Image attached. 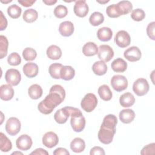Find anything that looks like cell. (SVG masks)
Here are the masks:
<instances>
[{
	"mask_svg": "<svg viewBox=\"0 0 155 155\" xmlns=\"http://www.w3.org/2000/svg\"><path fill=\"white\" fill-rule=\"evenodd\" d=\"M65 97V91L60 85H54L50 89V92L38 105L39 111L44 114L52 113L53 110L63 102Z\"/></svg>",
	"mask_w": 155,
	"mask_h": 155,
	"instance_id": "6da1fadb",
	"label": "cell"
},
{
	"mask_svg": "<svg viewBox=\"0 0 155 155\" xmlns=\"http://www.w3.org/2000/svg\"><path fill=\"white\" fill-rule=\"evenodd\" d=\"M117 124V119L114 114H110L104 117L98 132V139L101 143L107 145L113 141Z\"/></svg>",
	"mask_w": 155,
	"mask_h": 155,
	"instance_id": "7a4b0ae2",
	"label": "cell"
},
{
	"mask_svg": "<svg viewBox=\"0 0 155 155\" xmlns=\"http://www.w3.org/2000/svg\"><path fill=\"white\" fill-rule=\"evenodd\" d=\"M70 124L75 132L82 131L85 127V119L81 110L78 108L70 107Z\"/></svg>",
	"mask_w": 155,
	"mask_h": 155,
	"instance_id": "3957f363",
	"label": "cell"
},
{
	"mask_svg": "<svg viewBox=\"0 0 155 155\" xmlns=\"http://www.w3.org/2000/svg\"><path fill=\"white\" fill-rule=\"evenodd\" d=\"M97 104V99L93 93H87L81 101L82 108L87 113L93 111Z\"/></svg>",
	"mask_w": 155,
	"mask_h": 155,
	"instance_id": "277c9868",
	"label": "cell"
},
{
	"mask_svg": "<svg viewBox=\"0 0 155 155\" xmlns=\"http://www.w3.org/2000/svg\"><path fill=\"white\" fill-rule=\"evenodd\" d=\"M149 84L147 79L144 78L137 79L133 85V90L139 96L146 94L149 90Z\"/></svg>",
	"mask_w": 155,
	"mask_h": 155,
	"instance_id": "5b68a950",
	"label": "cell"
},
{
	"mask_svg": "<svg viewBox=\"0 0 155 155\" xmlns=\"http://www.w3.org/2000/svg\"><path fill=\"white\" fill-rule=\"evenodd\" d=\"M111 85L114 90L117 92H120L127 89L128 87V81L124 76L116 74L112 77Z\"/></svg>",
	"mask_w": 155,
	"mask_h": 155,
	"instance_id": "8992f818",
	"label": "cell"
},
{
	"mask_svg": "<svg viewBox=\"0 0 155 155\" xmlns=\"http://www.w3.org/2000/svg\"><path fill=\"white\" fill-rule=\"evenodd\" d=\"M21 124L19 120L14 117H10L5 124V131L10 136L16 135L21 130Z\"/></svg>",
	"mask_w": 155,
	"mask_h": 155,
	"instance_id": "52a82bcc",
	"label": "cell"
},
{
	"mask_svg": "<svg viewBox=\"0 0 155 155\" xmlns=\"http://www.w3.org/2000/svg\"><path fill=\"white\" fill-rule=\"evenodd\" d=\"M6 82L10 85H18L21 80V74L20 72L15 68H10L7 70L5 74Z\"/></svg>",
	"mask_w": 155,
	"mask_h": 155,
	"instance_id": "ba28073f",
	"label": "cell"
},
{
	"mask_svg": "<svg viewBox=\"0 0 155 155\" xmlns=\"http://www.w3.org/2000/svg\"><path fill=\"white\" fill-rule=\"evenodd\" d=\"M114 41L118 47L120 48L127 47L131 42L130 36L127 31L125 30H120L116 34Z\"/></svg>",
	"mask_w": 155,
	"mask_h": 155,
	"instance_id": "9c48e42d",
	"label": "cell"
},
{
	"mask_svg": "<svg viewBox=\"0 0 155 155\" xmlns=\"http://www.w3.org/2000/svg\"><path fill=\"white\" fill-rule=\"evenodd\" d=\"M98 58L104 62H109L114 56V51L108 45H101L99 46Z\"/></svg>",
	"mask_w": 155,
	"mask_h": 155,
	"instance_id": "30bf717a",
	"label": "cell"
},
{
	"mask_svg": "<svg viewBox=\"0 0 155 155\" xmlns=\"http://www.w3.org/2000/svg\"><path fill=\"white\" fill-rule=\"evenodd\" d=\"M124 56L128 61L136 62L140 60L142 56V53L137 47L132 46L124 51Z\"/></svg>",
	"mask_w": 155,
	"mask_h": 155,
	"instance_id": "8fae6325",
	"label": "cell"
},
{
	"mask_svg": "<svg viewBox=\"0 0 155 155\" xmlns=\"http://www.w3.org/2000/svg\"><path fill=\"white\" fill-rule=\"evenodd\" d=\"M59 142V138L58 135L52 131L47 132L42 137L43 145L48 148H51L58 145Z\"/></svg>",
	"mask_w": 155,
	"mask_h": 155,
	"instance_id": "7c38bea8",
	"label": "cell"
},
{
	"mask_svg": "<svg viewBox=\"0 0 155 155\" xmlns=\"http://www.w3.org/2000/svg\"><path fill=\"white\" fill-rule=\"evenodd\" d=\"M31 138L27 134L21 135L16 141V147L22 151L28 150L32 146Z\"/></svg>",
	"mask_w": 155,
	"mask_h": 155,
	"instance_id": "4fadbf2b",
	"label": "cell"
},
{
	"mask_svg": "<svg viewBox=\"0 0 155 155\" xmlns=\"http://www.w3.org/2000/svg\"><path fill=\"white\" fill-rule=\"evenodd\" d=\"M73 10L76 16L80 18H84L87 15L89 12V8L85 0H79L75 2Z\"/></svg>",
	"mask_w": 155,
	"mask_h": 155,
	"instance_id": "5bb4252c",
	"label": "cell"
},
{
	"mask_svg": "<svg viewBox=\"0 0 155 155\" xmlns=\"http://www.w3.org/2000/svg\"><path fill=\"white\" fill-rule=\"evenodd\" d=\"M70 116V107L67 106L57 110L54 114V119L57 123L59 124H63L67 121L68 117Z\"/></svg>",
	"mask_w": 155,
	"mask_h": 155,
	"instance_id": "9a60e30c",
	"label": "cell"
},
{
	"mask_svg": "<svg viewBox=\"0 0 155 155\" xmlns=\"http://www.w3.org/2000/svg\"><path fill=\"white\" fill-rule=\"evenodd\" d=\"M59 31L62 36H70L74 32V25L71 21L62 22L59 25Z\"/></svg>",
	"mask_w": 155,
	"mask_h": 155,
	"instance_id": "2e32d148",
	"label": "cell"
},
{
	"mask_svg": "<svg viewBox=\"0 0 155 155\" xmlns=\"http://www.w3.org/2000/svg\"><path fill=\"white\" fill-rule=\"evenodd\" d=\"M38 71V66L35 63L28 62L23 66V72L27 78H32L36 76Z\"/></svg>",
	"mask_w": 155,
	"mask_h": 155,
	"instance_id": "e0dca14e",
	"label": "cell"
},
{
	"mask_svg": "<svg viewBox=\"0 0 155 155\" xmlns=\"http://www.w3.org/2000/svg\"><path fill=\"white\" fill-rule=\"evenodd\" d=\"M14 96V90L10 85L4 84L0 87V97L5 101H10Z\"/></svg>",
	"mask_w": 155,
	"mask_h": 155,
	"instance_id": "ac0fdd59",
	"label": "cell"
},
{
	"mask_svg": "<svg viewBox=\"0 0 155 155\" xmlns=\"http://www.w3.org/2000/svg\"><path fill=\"white\" fill-rule=\"evenodd\" d=\"M119 119L124 124H129L133 121L135 117L134 111L131 109H124L119 113Z\"/></svg>",
	"mask_w": 155,
	"mask_h": 155,
	"instance_id": "d6986e66",
	"label": "cell"
},
{
	"mask_svg": "<svg viewBox=\"0 0 155 155\" xmlns=\"http://www.w3.org/2000/svg\"><path fill=\"white\" fill-rule=\"evenodd\" d=\"M135 98L130 92H127L122 94L119 98V103L123 107H130L134 105Z\"/></svg>",
	"mask_w": 155,
	"mask_h": 155,
	"instance_id": "ffe728a7",
	"label": "cell"
},
{
	"mask_svg": "<svg viewBox=\"0 0 155 155\" xmlns=\"http://www.w3.org/2000/svg\"><path fill=\"white\" fill-rule=\"evenodd\" d=\"M75 75L74 69L70 65L63 66L60 71V77L62 79L65 81L71 80Z\"/></svg>",
	"mask_w": 155,
	"mask_h": 155,
	"instance_id": "44dd1931",
	"label": "cell"
},
{
	"mask_svg": "<svg viewBox=\"0 0 155 155\" xmlns=\"http://www.w3.org/2000/svg\"><path fill=\"white\" fill-rule=\"evenodd\" d=\"M111 67L114 71L117 73H122L127 70V63L123 59L118 58L112 62Z\"/></svg>",
	"mask_w": 155,
	"mask_h": 155,
	"instance_id": "7402d4cb",
	"label": "cell"
},
{
	"mask_svg": "<svg viewBox=\"0 0 155 155\" xmlns=\"http://www.w3.org/2000/svg\"><path fill=\"white\" fill-rule=\"evenodd\" d=\"M113 36V31L111 28L106 27L99 28L97 31V38L103 42L110 41Z\"/></svg>",
	"mask_w": 155,
	"mask_h": 155,
	"instance_id": "603a6c76",
	"label": "cell"
},
{
	"mask_svg": "<svg viewBox=\"0 0 155 155\" xmlns=\"http://www.w3.org/2000/svg\"><path fill=\"white\" fill-rule=\"evenodd\" d=\"M82 53L86 56H93L98 53L97 45L92 42H87L82 48Z\"/></svg>",
	"mask_w": 155,
	"mask_h": 155,
	"instance_id": "cb8c5ba5",
	"label": "cell"
},
{
	"mask_svg": "<svg viewBox=\"0 0 155 155\" xmlns=\"http://www.w3.org/2000/svg\"><path fill=\"white\" fill-rule=\"evenodd\" d=\"M85 141L80 137L74 138L70 143V148L74 153H81L85 150Z\"/></svg>",
	"mask_w": 155,
	"mask_h": 155,
	"instance_id": "d4e9b609",
	"label": "cell"
},
{
	"mask_svg": "<svg viewBox=\"0 0 155 155\" xmlns=\"http://www.w3.org/2000/svg\"><path fill=\"white\" fill-rule=\"evenodd\" d=\"M46 53L48 58L52 60L59 59L62 56V51L61 48L55 45H51L48 47Z\"/></svg>",
	"mask_w": 155,
	"mask_h": 155,
	"instance_id": "484cf974",
	"label": "cell"
},
{
	"mask_svg": "<svg viewBox=\"0 0 155 155\" xmlns=\"http://www.w3.org/2000/svg\"><path fill=\"white\" fill-rule=\"evenodd\" d=\"M93 73L98 76L105 74L107 71V66L105 62L102 61L95 62L92 66Z\"/></svg>",
	"mask_w": 155,
	"mask_h": 155,
	"instance_id": "4316f807",
	"label": "cell"
},
{
	"mask_svg": "<svg viewBox=\"0 0 155 155\" xmlns=\"http://www.w3.org/2000/svg\"><path fill=\"white\" fill-rule=\"evenodd\" d=\"M99 97L105 101H108L111 99L113 93L110 87L107 85H102L100 86L97 90Z\"/></svg>",
	"mask_w": 155,
	"mask_h": 155,
	"instance_id": "83f0119b",
	"label": "cell"
},
{
	"mask_svg": "<svg viewBox=\"0 0 155 155\" xmlns=\"http://www.w3.org/2000/svg\"><path fill=\"white\" fill-rule=\"evenodd\" d=\"M42 89L38 84H33L28 89V94L32 99H38L42 95Z\"/></svg>",
	"mask_w": 155,
	"mask_h": 155,
	"instance_id": "f1b7e54d",
	"label": "cell"
},
{
	"mask_svg": "<svg viewBox=\"0 0 155 155\" xmlns=\"http://www.w3.org/2000/svg\"><path fill=\"white\" fill-rule=\"evenodd\" d=\"M22 18L26 22L32 23L38 19V13L37 11L33 8L27 9L24 11Z\"/></svg>",
	"mask_w": 155,
	"mask_h": 155,
	"instance_id": "f546056e",
	"label": "cell"
},
{
	"mask_svg": "<svg viewBox=\"0 0 155 155\" xmlns=\"http://www.w3.org/2000/svg\"><path fill=\"white\" fill-rule=\"evenodd\" d=\"M0 148L2 152H8L12 148L11 141L2 132L0 133Z\"/></svg>",
	"mask_w": 155,
	"mask_h": 155,
	"instance_id": "4dcf8cb0",
	"label": "cell"
},
{
	"mask_svg": "<svg viewBox=\"0 0 155 155\" xmlns=\"http://www.w3.org/2000/svg\"><path fill=\"white\" fill-rule=\"evenodd\" d=\"M106 13L110 18H118L122 15V12L117 4H112L107 7Z\"/></svg>",
	"mask_w": 155,
	"mask_h": 155,
	"instance_id": "1f68e13d",
	"label": "cell"
},
{
	"mask_svg": "<svg viewBox=\"0 0 155 155\" xmlns=\"http://www.w3.org/2000/svg\"><path fill=\"white\" fill-rule=\"evenodd\" d=\"M104 21V16L103 14L98 12L93 13L89 18V22L93 26H98L101 25Z\"/></svg>",
	"mask_w": 155,
	"mask_h": 155,
	"instance_id": "d6a6232c",
	"label": "cell"
},
{
	"mask_svg": "<svg viewBox=\"0 0 155 155\" xmlns=\"http://www.w3.org/2000/svg\"><path fill=\"white\" fill-rule=\"evenodd\" d=\"M63 65L59 63H53L49 67V73L50 76L56 79H59L60 77V71Z\"/></svg>",
	"mask_w": 155,
	"mask_h": 155,
	"instance_id": "836d02e7",
	"label": "cell"
},
{
	"mask_svg": "<svg viewBox=\"0 0 155 155\" xmlns=\"http://www.w3.org/2000/svg\"><path fill=\"white\" fill-rule=\"evenodd\" d=\"M22 12V9L16 4H12L7 8V13L13 19L18 18Z\"/></svg>",
	"mask_w": 155,
	"mask_h": 155,
	"instance_id": "e575fe53",
	"label": "cell"
},
{
	"mask_svg": "<svg viewBox=\"0 0 155 155\" xmlns=\"http://www.w3.org/2000/svg\"><path fill=\"white\" fill-rule=\"evenodd\" d=\"M8 42L7 38L3 36H0V58L3 59L7 54L8 51Z\"/></svg>",
	"mask_w": 155,
	"mask_h": 155,
	"instance_id": "d590c367",
	"label": "cell"
},
{
	"mask_svg": "<svg viewBox=\"0 0 155 155\" xmlns=\"http://www.w3.org/2000/svg\"><path fill=\"white\" fill-rule=\"evenodd\" d=\"M122 15L129 13L133 10V5L129 1H121L117 4Z\"/></svg>",
	"mask_w": 155,
	"mask_h": 155,
	"instance_id": "8d00e7d4",
	"label": "cell"
},
{
	"mask_svg": "<svg viewBox=\"0 0 155 155\" xmlns=\"http://www.w3.org/2000/svg\"><path fill=\"white\" fill-rule=\"evenodd\" d=\"M22 56L25 61H33L36 58L37 53L35 49L30 47H27L22 51Z\"/></svg>",
	"mask_w": 155,
	"mask_h": 155,
	"instance_id": "74e56055",
	"label": "cell"
},
{
	"mask_svg": "<svg viewBox=\"0 0 155 155\" xmlns=\"http://www.w3.org/2000/svg\"><path fill=\"white\" fill-rule=\"evenodd\" d=\"M68 14L67 8L63 5H58L54 9V16L59 19L65 17Z\"/></svg>",
	"mask_w": 155,
	"mask_h": 155,
	"instance_id": "f35d334b",
	"label": "cell"
},
{
	"mask_svg": "<svg viewBox=\"0 0 155 155\" xmlns=\"http://www.w3.org/2000/svg\"><path fill=\"white\" fill-rule=\"evenodd\" d=\"M7 62L10 65L16 66L21 64V58L18 53L13 52L10 54V55L8 56Z\"/></svg>",
	"mask_w": 155,
	"mask_h": 155,
	"instance_id": "ab89813d",
	"label": "cell"
},
{
	"mask_svg": "<svg viewBox=\"0 0 155 155\" xmlns=\"http://www.w3.org/2000/svg\"><path fill=\"white\" fill-rule=\"evenodd\" d=\"M145 17V12L141 8H136L132 10L131 13V18L133 20L136 21H141Z\"/></svg>",
	"mask_w": 155,
	"mask_h": 155,
	"instance_id": "60d3db41",
	"label": "cell"
},
{
	"mask_svg": "<svg viewBox=\"0 0 155 155\" xmlns=\"http://www.w3.org/2000/svg\"><path fill=\"white\" fill-rule=\"evenodd\" d=\"M155 150V143H151L150 144L147 145V146L144 147L142 151H140V154L142 155L145 154H154Z\"/></svg>",
	"mask_w": 155,
	"mask_h": 155,
	"instance_id": "b9f144b4",
	"label": "cell"
},
{
	"mask_svg": "<svg viewBox=\"0 0 155 155\" xmlns=\"http://www.w3.org/2000/svg\"><path fill=\"white\" fill-rule=\"evenodd\" d=\"M154 25H155V22H152L150 23L148 25L147 27V35L152 40L155 39V37H154Z\"/></svg>",
	"mask_w": 155,
	"mask_h": 155,
	"instance_id": "7bdbcfd3",
	"label": "cell"
},
{
	"mask_svg": "<svg viewBox=\"0 0 155 155\" xmlns=\"http://www.w3.org/2000/svg\"><path fill=\"white\" fill-rule=\"evenodd\" d=\"M90 155H96V154H100V155H104L105 154V151L104 149L100 147L96 146L94 147L90 150Z\"/></svg>",
	"mask_w": 155,
	"mask_h": 155,
	"instance_id": "ee69618b",
	"label": "cell"
},
{
	"mask_svg": "<svg viewBox=\"0 0 155 155\" xmlns=\"http://www.w3.org/2000/svg\"><path fill=\"white\" fill-rule=\"evenodd\" d=\"M0 30L2 31L5 30L7 26V21L6 18L4 16L2 11H1V22H0Z\"/></svg>",
	"mask_w": 155,
	"mask_h": 155,
	"instance_id": "f6af8a7d",
	"label": "cell"
},
{
	"mask_svg": "<svg viewBox=\"0 0 155 155\" xmlns=\"http://www.w3.org/2000/svg\"><path fill=\"white\" fill-rule=\"evenodd\" d=\"M54 155H69L70 153L64 148H58L53 151Z\"/></svg>",
	"mask_w": 155,
	"mask_h": 155,
	"instance_id": "bcb514c9",
	"label": "cell"
},
{
	"mask_svg": "<svg viewBox=\"0 0 155 155\" xmlns=\"http://www.w3.org/2000/svg\"><path fill=\"white\" fill-rule=\"evenodd\" d=\"M30 154H41V155H48V153L44 149L39 148L36 149L35 151L31 152Z\"/></svg>",
	"mask_w": 155,
	"mask_h": 155,
	"instance_id": "7dc6e473",
	"label": "cell"
},
{
	"mask_svg": "<svg viewBox=\"0 0 155 155\" xmlns=\"http://www.w3.org/2000/svg\"><path fill=\"white\" fill-rule=\"evenodd\" d=\"M18 2L21 4L22 6L24 7H30L35 2V1H19L18 0Z\"/></svg>",
	"mask_w": 155,
	"mask_h": 155,
	"instance_id": "c3c4849f",
	"label": "cell"
},
{
	"mask_svg": "<svg viewBox=\"0 0 155 155\" xmlns=\"http://www.w3.org/2000/svg\"><path fill=\"white\" fill-rule=\"evenodd\" d=\"M42 2L44 3H45L46 5H52L54 4L55 3H56L57 1H56V0H43Z\"/></svg>",
	"mask_w": 155,
	"mask_h": 155,
	"instance_id": "681fc988",
	"label": "cell"
},
{
	"mask_svg": "<svg viewBox=\"0 0 155 155\" xmlns=\"http://www.w3.org/2000/svg\"><path fill=\"white\" fill-rule=\"evenodd\" d=\"M22 154V153H21V152H14V153H13L12 154Z\"/></svg>",
	"mask_w": 155,
	"mask_h": 155,
	"instance_id": "f907efd6",
	"label": "cell"
},
{
	"mask_svg": "<svg viewBox=\"0 0 155 155\" xmlns=\"http://www.w3.org/2000/svg\"><path fill=\"white\" fill-rule=\"evenodd\" d=\"M97 2H99V3H102V4H104V3H106V2H109V1H105V2H102H102H101V1H97Z\"/></svg>",
	"mask_w": 155,
	"mask_h": 155,
	"instance_id": "816d5d0a",
	"label": "cell"
}]
</instances>
